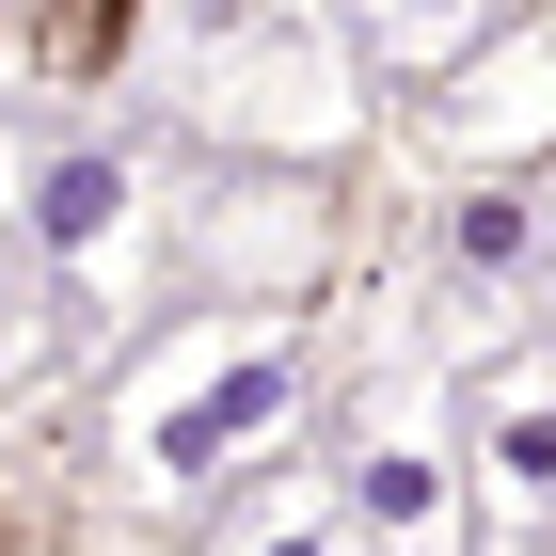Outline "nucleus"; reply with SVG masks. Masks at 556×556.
<instances>
[{
	"label": "nucleus",
	"instance_id": "obj_1",
	"mask_svg": "<svg viewBox=\"0 0 556 556\" xmlns=\"http://www.w3.org/2000/svg\"><path fill=\"white\" fill-rule=\"evenodd\" d=\"M318 397V334L302 318H191L128 382V477L143 493H239Z\"/></svg>",
	"mask_w": 556,
	"mask_h": 556
},
{
	"label": "nucleus",
	"instance_id": "obj_2",
	"mask_svg": "<svg viewBox=\"0 0 556 556\" xmlns=\"http://www.w3.org/2000/svg\"><path fill=\"white\" fill-rule=\"evenodd\" d=\"M16 223L48 239V270H96V287H112V270L160 255V175L112 160V143H64L48 175H16Z\"/></svg>",
	"mask_w": 556,
	"mask_h": 556
},
{
	"label": "nucleus",
	"instance_id": "obj_3",
	"mask_svg": "<svg viewBox=\"0 0 556 556\" xmlns=\"http://www.w3.org/2000/svg\"><path fill=\"white\" fill-rule=\"evenodd\" d=\"M350 525H366V541H462V525H477L462 445H445L429 397H397L382 429H350Z\"/></svg>",
	"mask_w": 556,
	"mask_h": 556
},
{
	"label": "nucleus",
	"instance_id": "obj_4",
	"mask_svg": "<svg viewBox=\"0 0 556 556\" xmlns=\"http://www.w3.org/2000/svg\"><path fill=\"white\" fill-rule=\"evenodd\" d=\"M525 255H541V191H525V175H462V191H445V270L509 287Z\"/></svg>",
	"mask_w": 556,
	"mask_h": 556
},
{
	"label": "nucleus",
	"instance_id": "obj_5",
	"mask_svg": "<svg viewBox=\"0 0 556 556\" xmlns=\"http://www.w3.org/2000/svg\"><path fill=\"white\" fill-rule=\"evenodd\" d=\"M128 16H143V0H0V33L33 48L48 80H112V48H128Z\"/></svg>",
	"mask_w": 556,
	"mask_h": 556
},
{
	"label": "nucleus",
	"instance_id": "obj_6",
	"mask_svg": "<svg viewBox=\"0 0 556 556\" xmlns=\"http://www.w3.org/2000/svg\"><path fill=\"white\" fill-rule=\"evenodd\" d=\"M477 445H493V509H509V525H556V414H541V397L493 414Z\"/></svg>",
	"mask_w": 556,
	"mask_h": 556
},
{
	"label": "nucleus",
	"instance_id": "obj_7",
	"mask_svg": "<svg viewBox=\"0 0 556 556\" xmlns=\"http://www.w3.org/2000/svg\"><path fill=\"white\" fill-rule=\"evenodd\" d=\"M477 33H493V0H366V48L382 64H462Z\"/></svg>",
	"mask_w": 556,
	"mask_h": 556
},
{
	"label": "nucleus",
	"instance_id": "obj_8",
	"mask_svg": "<svg viewBox=\"0 0 556 556\" xmlns=\"http://www.w3.org/2000/svg\"><path fill=\"white\" fill-rule=\"evenodd\" d=\"M0 223H16V175H0Z\"/></svg>",
	"mask_w": 556,
	"mask_h": 556
}]
</instances>
